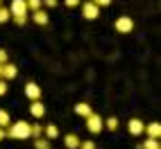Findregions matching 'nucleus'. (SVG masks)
<instances>
[{
    "label": "nucleus",
    "mask_w": 161,
    "mask_h": 149,
    "mask_svg": "<svg viewBox=\"0 0 161 149\" xmlns=\"http://www.w3.org/2000/svg\"><path fill=\"white\" fill-rule=\"evenodd\" d=\"M5 138H7V131L3 129V126H0V142H3V140H5Z\"/></svg>",
    "instance_id": "nucleus-29"
},
{
    "label": "nucleus",
    "mask_w": 161,
    "mask_h": 149,
    "mask_svg": "<svg viewBox=\"0 0 161 149\" xmlns=\"http://www.w3.org/2000/svg\"><path fill=\"white\" fill-rule=\"evenodd\" d=\"M25 5H27V12H36V9L43 7V3H41V0H25Z\"/></svg>",
    "instance_id": "nucleus-18"
},
{
    "label": "nucleus",
    "mask_w": 161,
    "mask_h": 149,
    "mask_svg": "<svg viewBox=\"0 0 161 149\" xmlns=\"http://www.w3.org/2000/svg\"><path fill=\"white\" fill-rule=\"evenodd\" d=\"M102 124H104L109 131H116V129H118V118H114V115H111V118H107Z\"/></svg>",
    "instance_id": "nucleus-19"
},
{
    "label": "nucleus",
    "mask_w": 161,
    "mask_h": 149,
    "mask_svg": "<svg viewBox=\"0 0 161 149\" xmlns=\"http://www.w3.org/2000/svg\"><path fill=\"white\" fill-rule=\"evenodd\" d=\"M9 124H12V118H9V113H7L5 109H0V126H3V129H7Z\"/></svg>",
    "instance_id": "nucleus-17"
},
{
    "label": "nucleus",
    "mask_w": 161,
    "mask_h": 149,
    "mask_svg": "<svg viewBox=\"0 0 161 149\" xmlns=\"http://www.w3.org/2000/svg\"><path fill=\"white\" fill-rule=\"evenodd\" d=\"M64 145H66V149H77L80 147V138L75 133H68L66 138H64Z\"/></svg>",
    "instance_id": "nucleus-14"
},
{
    "label": "nucleus",
    "mask_w": 161,
    "mask_h": 149,
    "mask_svg": "<svg viewBox=\"0 0 161 149\" xmlns=\"http://www.w3.org/2000/svg\"><path fill=\"white\" fill-rule=\"evenodd\" d=\"M75 113H77L80 118H86V115H91V113H93V109H91L86 102H80V104H75Z\"/></svg>",
    "instance_id": "nucleus-13"
},
{
    "label": "nucleus",
    "mask_w": 161,
    "mask_h": 149,
    "mask_svg": "<svg viewBox=\"0 0 161 149\" xmlns=\"http://www.w3.org/2000/svg\"><path fill=\"white\" fill-rule=\"evenodd\" d=\"M9 14H12V16H25V14H30V12H27V5H25V0H12Z\"/></svg>",
    "instance_id": "nucleus-5"
},
{
    "label": "nucleus",
    "mask_w": 161,
    "mask_h": 149,
    "mask_svg": "<svg viewBox=\"0 0 161 149\" xmlns=\"http://www.w3.org/2000/svg\"><path fill=\"white\" fill-rule=\"evenodd\" d=\"M0 63H7V52L0 48Z\"/></svg>",
    "instance_id": "nucleus-28"
},
{
    "label": "nucleus",
    "mask_w": 161,
    "mask_h": 149,
    "mask_svg": "<svg viewBox=\"0 0 161 149\" xmlns=\"http://www.w3.org/2000/svg\"><path fill=\"white\" fill-rule=\"evenodd\" d=\"M34 147H36V149H50V142H48L46 136H36V138H34Z\"/></svg>",
    "instance_id": "nucleus-15"
},
{
    "label": "nucleus",
    "mask_w": 161,
    "mask_h": 149,
    "mask_svg": "<svg viewBox=\"0 0 161 149\" xmlns=\"http://www.w3.org/2000/svg\"><path fill=\"white\" fill-rule=\"evenodd\" d=\"M93 5H98V7H109L111 5V0H91Z\"/></svg>",
    "instance_id": "nucleus-24"
},
{
    "label": "nucleus",
    "mask_w": 161,
    "mask_h": 149,
    "mask_svg": "<svg viewBox=\"0 0 161 149\" xmlns=\"http://www.w3.org/2000/svg\"><path fill=\"white\" fill-rule=\"evenodd\" d=\"M7 138H14V140H27L32 138V124H27L25 120H18L12 126H7Z\"/></svg>",
    "instance_id": "nucleus-1"
},
{
    "label": "nucleus",
    "mask_w": 161,
    "mask_h": 149,
    "mask_svg": "<svg viewBox=\"0 0 161 149\" xmlns=\"http://www.w3.org/2000/svg\"><path fill=\"white\" fill-rule=\"evenodd\" d=\"M25 95H27V100H41V88H39V84L34 81H27L25 84Z\"/></svg>",
    "instance_id": "nucleus-7"
},
{
    "label": "nucleus",
    "mask_w": 161,
    "mask_h": 149,
    "mask_svg": "<svg viewBox=\"0 0 161 149\" xmlns=\"http://www.w3.org/2000/svg\"><path fill=\"white\" fill-rule=\"evenodd\" d=\"M77 149H98L93 140H80V147Z\"/></svg>",
    "instance_id": "nucleus-21"
},
{
    "label": "nucleus",
    "mask_w": 161,
    "mask_h": 149,
    "mask_svg": "<svg viewBox=\"0 0 161 149\" xmlns=\"http://www.w3.org/2000/svg\"><path fill=\"white\" fill-rule=\"evenodd\" d=\"M16 74H18V68L14 66V63H3V79L5 81H12V79H16Z\"/></svg>",
    "instance_id": "nucleus-9"
},
{
    "label": "nucleus",
    "mask_w": 161,
    "mask_h": 149,
    "mask_svg": "<svg viewBox=\"0 0 161 149\" xmlns=\"http://www.w3.org/2000/svg\"><path fill=\"white\" fill-rule=\"evenodd\" d=\"M127 131H130L132 136H141L145 131V122H141L138 118H132L130 122H127Z\"/></svg>",
    "instance_id": "nucleus-6"
},
{
    "label": "nucleus",
    "mask_w": 161,
    "mask_h": 149,
    "mask_svg": "<svg viewBox=\"0 0 161 149\" xmlns=\"http://www.w3.org/2000/svg\"><path fill=\"white\" fill-rule=\"evenodd\" d=\"M114 27H116V32H120V34H130L134 29V20H132V16H118Z\"/></svg>",
    "instance_id": "nucleus-2"
},
{
    "label": "nucleus",
    "mask_w": 161,
    "mask_h": 149,
    "mask_svg": "<svg viewBox=\"0 0 161 149\" xmlns=\"http://www.w3.org/2000/svg\"><path fill=\"white\" fill-rule=\"evenodd\" d=\"M12 18H14L16 25H25V23H27V14H25V16H12Z\"/></svg>",
    "instance_id": "nucleus-23"
},
{
    "label": "nucleus",
    "mask_w": 161,
    "mask_h": 149,
    "mask_svg": "<svg viewBox=\"0 0 161 149\" xmlns=\"http://www.w3.org/2000/svg\"><path fill=\"white\" fill-rule=\"evenodd\" d=\"M43 133V126H39V124H32V138H36Z\"/></svg>",
    "instance_id": "nucleus-22"
},
{
    "label": "nucleus",
    "mask_w": 161,
    "mask_h": 149,
    "mask_svg": "<svg viewBox=\"0 0 161 149\" xmlns=\"http://www.w3.org/2000/svg\"><path fill=\"white\" fill-rule=\"evenodd\" d=\"M9 18H12V14H9V9H5V7H0V25H3V23H7Z\"/></svg>",
    "instance_id": "nucleus-20"
},
{
    "label": "nucleus",
    "mask_w": 161,
    "mask_h": 149,
    "mask_svg": "<svg viewBox=\"0 0 161 149\" xmlns=\"http://www.w3.org/2000/svg\"><path fill=\"white\" fill-rule=\"evenodd\" d=\"M32 18H34L36 25H48V12H46L43 7L36 9V12H32Z\"/></svg>",
    "instance_id": "nucleus-11"
},
{
    "label": "nucleus",
    "mask_w": 161,
    "mask_h": 149,
    "mask_svg": "<svg viewBox=\"0 0 161 149\" xmlns=\"http://www.w3.org/2000/svg\"><path fill=\"white\" fill-rule=\"evenodd\" d=\"M5 93H7V81H5V79H0V97H3Z\"/></svg>",
    "instance_id": "nucleus-26"
},
{
    "label": "nucleus",
    "mask_w": 161,
    "mask_h": 149,
    "mask_svg": "<svg viewBox=\"0 0 161 149\" xmlns=\"http://www.w3.org/2000/svg\"><path fill=\"white\" fill-rule=\"evenodd\" d=\"M84 120H86V129H89L91 133H100L102 126H104V124H102V118H100L98 113H91V115H86Z\"/></svg>",
    "instance_id": "nucleus-3"
},
{
    "label": "nucleus",
    "mask_w": 161,
    "mask_h": 149,
    "mask_svg": "<svg viewBox=\"0 0 161 149\" xmlns=\"http://www.w3.org/2000/svg\"><path fill=\"white\" fill-rule=\"evenodd\" d=\"M82 16L86 18V20H95V18L100 16V7H98V5H93L91 0H86V3L82 5Z\"/></svg>",
    "instance_id": "nucleus-4"
},
{
    "label": "nucleus",
    "mask_w": 161,
    "mask_h": 149,
    "mask_svg": "<svg viewBox=\"0 0 161 149\" xmlns=\"http://www.w3.org/2000/svg\"><path fill=\"white\" fill-rule=\"evenodd\" d=\"M41 136H46L48 140H55V138H59L57 124H46V126H43V133H41Z\"/></svg>",
    "instance_id": "nucleus-12"
},
{
    "label": "nucleus",
    "mask_w": 161,
    "mask_h": 149,
    "mask_svg": "<svg viewBox=\"0 0 161 149\" xmlns=\"http://www.w3.org/2000/svg\"><path fill=\"white\" fill-rule=\"evenodd\" d=\"M41 3H43V7H57L59 0H41Z\"/></svg>",
    "instance_id": "nucleus-25"
},
{
    "label": "nucleus",
    "mask_w": 161,
    "mask_h": 149,
    "mask_svg": "<svg viewBox=\"0 0 161 149\" xmlns=\"http://www.w3.org/2000/svg\"><path fill=\"white\" fill-rule=\"evenodd\" d=\"M30 113H32V118H43V115H46V106H43V102H41V100H32V104H30Z\"/></svg>",
    "instance_id": "nucleus-8"
},
{
    "label": "nucleus",
    "mask_w": 161,
    "mask_h": 149,
    "mask_svg": "<svg viewBox=\"0 0 161 149\" xmlns=\"http://www.w3.org/2000/svg\"><path fill=\"white\" fill-rule=\"evenodd\" d=\"M64 3H66V7H77L80 0H64Z\"/></svg>",
    "instance_id": "nucleus-27"
},
{
    "label": "nucleus",
    "mask_w": 161,
    "mask_h": 149,
    "mask_svg": "<svg viewBox=\"0 0 161 149\" xmlns=\"http://www.w3.org/2000/svg\"><path fill=\"white\" fill-rule=\"evenodd\" d=\"M138 149H161V147H159V140H157V138H147V140L138 147Z\"/></svg>",
    "instance_id": "nucleus-16"
},
{
    "label": "nucleus",
    "mask_w": 161,
    "mask_h": 149,
    "mask_svg": "<svg viewBox=\"0 0 161 149\" xmlns=\"http://www.w3.org/2000/svg\"><path fill=\"white\" fill-rule=\"evenodd\" d=\"M143 133H147V138H161V124L159 122H150V124H145V131Z\"/></svg>",
    "instance_id": "nucleus-10"
},
{
    "label": "nucleus",
    "mask_w": 161,
    "mask_h": 149,
    "mask_svg": "<svg viewBox=\"0 0 161 149\" xmlns=\"http://www.w3.org/2000/svg\"><path fill=\"white\" fill-rule=\"evenodd\" d=\"M0 7H3V0H0Z\"/></svg>",
    "instance_id": "nucleus-31"
},
{
    "label": "nucleus",
    "mask_w": 161,
    "mask_h": 149,
    "mask_svg": "<svg viewBox=\"0 0 161 149\" xmlns=\"http://www.w3.org/2000/svg\"><path fill=\"white\" fill-rule=\"evenodd\" d=\"M0 79H3V63H0Z\"/></svg>",
    "instance_id": "nucleus-30"
}]
</instances>
